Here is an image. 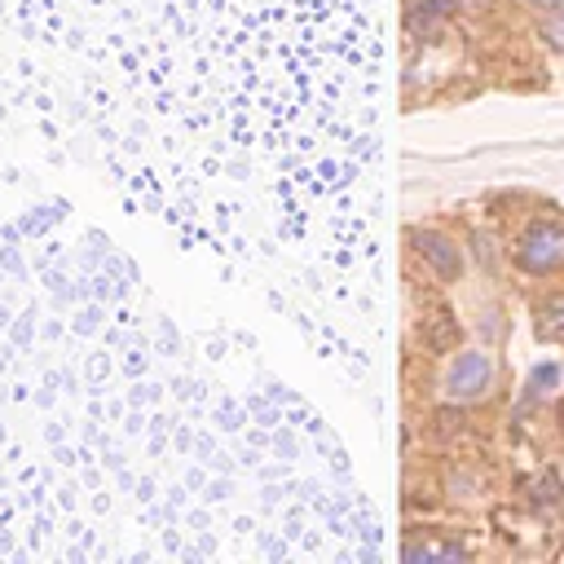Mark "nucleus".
I'll list each match as a JSON object with an SVG mask.
<instances>
[{
  "instance_id": "obj_4",
  "label": "nucleus",
  "mask_w": 564,
  "mask_h": 564,
  "mask_svg": "<svg viewBox=\"0 0 564 564\" xmlns=\"http://www.w3.org/2000/svg\"><path fill=\"white\" fill-rule=\"evenodd\" d=\"M414 242H419V256L445 278V282H454L458 278V269H463V260H458V247L445 238V234H414Z\"/></svg>"
},
{
  "instance_id": "obj_8",
  "label": "nucleus",
  "mask_w": 564,
  "mask_h": 564,
  "mask_svg": "<svg viewBox=\"0 0 564 564\" xmlns=\"http://www.w3.org/2000/svg\"><path fill=\"white\" fill-rule=\"evenodd\" d=\"M555 379H560V370H555V366H538V370H533V379H529V388H533V392H542V388H551Z\"/></svg>"
},
{
  "instance_id": "obj_7",
  "label": "nucleus",
  "mask_w": 564,
  "mask_h": 564,
  "mask_svg": "<svg viewBox=\"0 0 564 564\" xmlns=\"http://www.w3.org/2000/svg\"><path fill=\"white\" fill-rule=\"evenodd\" d=\"M432 423H436V436H454V432L463 427V414H458V410H436Z\"/></svg>"
},
{
  "instance_id": "obj_10",
  "label": "nucleus",
  "mask_w": 564,
  "mask_h": 564,
  "mask_svg": "<svg viewBox=\"0 0 564 564\" xmlns=\"http://www.w3.org/2000/svg\"><path fill=\"white\" fill-rule=\"evenodd\" d=\"M546 35H551V40H555V44H560V48H564V18H555V22H551V26H546Z\"/></svg>"
},
{
  "instance_id": "obj_11",
  "label": "nucleus",
  "mask_w": 564,
  "mask_h": 564,
  "mask_svg": "<svg viewBox=\"0 0 564 564\" xmlns=\"http://www.w3.org/2000/svg\"><path fill=\"white\" fill-rule=\"evenodd\" d=\"M533 4H564V0H533Z\"/></svg>"
},
{
  "instance_id": "obj_9",
  "label": "nucleus",
  "mask_w": 564,
  "mask_h": 564,
  "mask_svg": "<svg viewBox=\"0 0 564 564\" xmlns=\"http://www.w3.org/2000/svg\"><path fill=\"white\" fill-rule=\"evenodd\" d=\"M533 498H538L542 507H546V502H555V476H542V480H538V494H533Z\"/></svg>"
},
{
  "instance_id": "obj_6",
  "label": "nucleus",
  "mask_w": 564,
  "mask_h": 564,
  "mask_svg": "<svg viewBox=\"0 0 564 564\" xmlns=\"http://www.w3.org/2000/svg\"><path fill=\"white\" fill-rule=\"evenodd\" d=\"M538 330H542L546 339H564V304H551V308L542 313V322H538Z\"/></svg>"
},
{
  "instance_id": "obj_2",
  "label": "nucleus",
  "mask_w": 564,
  "mask_h": 564,
  "mask_svg": "<svg viewBox=\"0 0 564 564\" xmlns=\"http://www.w3.org/2000/svg\"><path fill=\"white\" fill-rule=\"evenodd\" d=\"M489 375H494V366H489L485 352H458V361L445 375V388H449L454 401H471L489 388Z\"/></svg>"
},
{
  "instance_id": "obj_1",
  "label": "nucleus",
  "mask_w": 564,
  "mask_h": 564,
  "mask_svg": "<svg viewBox=\"0 0 564 564\" xmlns=\"http://www.w3.org/2000/svg\"><path fill=\"white\" fill-rule=\"evenodd\" d=\"M516 260H520V269H529V273H551V269H560V264H564V229H560V225H533V229L520 238Z\"/></svg>"
},
{
  "instance_id": "obj_5",
  "label": "nucleus",
  "mask_w": 564,
  "mask_h": 564,
  "mask_svg": "<svg viewBox=\"0 0 564 564\" xmlns=\"http://www.w3.org/2000/svg\"><path fill=\"white\" fill-rule=\"evenodd\" d=\"M405 560H463V551L445 542H427V546H405Z\"/></svg>"
},
{
  "instance_id": "obj_3",
  "label": "nucleus",
  "mask_w": 564,
  "mask_h": 564,
  "mask_svg": "<svg viewBox=\"0 0 564 564\" xmlns=\"http://www.w3.org/2000/svg\"><path fill=\"white\" fill-rule=\"evenodd\" d=\"M419 335L432 352H454L458 348V317L445 308V304H432L423 317H419Z\"/></svg>"
}]
</instances>
